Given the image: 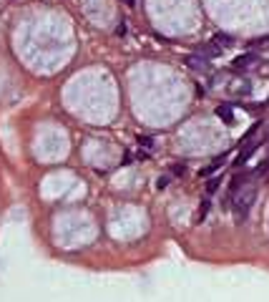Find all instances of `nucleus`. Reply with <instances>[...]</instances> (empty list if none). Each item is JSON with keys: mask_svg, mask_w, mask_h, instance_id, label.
Segmentation results:
<instances>
[{"mask_svg": "<svg viewBox=\"0 0 269 302\" xmlns=\"http://www.w3.org/2000/svg\"><path fill=\"white\" fill-rule=\"evenodd\" d=\"M216 184H219V181H216V179H211V181H209V191H216Z\"/></svg>", "mask_w": 269, "mask_h": 302, "instance_id": "nucleus-10", "label": "nucleus"}, {"mask_svg": "<svg viewBox=\"0 0 269 302\" xmlns=\"http://www.w3.org/2000/svg\"><path fill=\"white\" fill-rule=\"evenodd\" d=\"M123 3H126L128 8H133V5H136V0H123Z\"/></svg>", "mask_w": 269, "mask_h": 302, "instance_id": "nucleus-11", "label": "nucleus"}, {"mask_svg": "<svg viewBox=\"0 0 269 302\" xmlns=\"http://www.w3.org/2000/svg\"><path fill=\"white\" fill-rule=\"evenodd\" d=\"M186 66L191 71H199V73H207L211 66H209V58L201 56V53H194V56H186Z\"/></svg>", "mask_w": 269, "mask_h": 302, "instance_id": "nucleus-2", "label": "nucleus"}, {"mask_svg": "<svg viewBox=\"0 0 269 302\" xmlns=\"http://www.w3.org/2000/svg\"><path fill=\"white\" fill-rule=\"evenodd\" d=\"M207 211H209V199H204V202H201V207H199V214H196V219H204V217H207Z\"/></svg>", "mask_w": 269, "mask_h": 302, "instance_id": "nucleus-7", "label": "nucleus"}, {"mask_svg": "<svg viewBox=\"0 0 269 302\" xmlns=\"http://www.w3.org/2000/svg\"><path fill=\"white\" fill-rule=\"evenodd\" d=\"M254 199H257V184H252L249 179H246V181L239 186V191H237L234 197L229 199V207H232V211H234V219H237V224H241L246 217H249Z\"/></svg>", "mask_w": 269, "mask_h": 302, "instance_id": "nucleus-1", "label": "nucleus"}, {"mask_svg": "<svg viewBox=\"0 0 269 302\" xmlns=\"http://www.w3.org/2000/svg\"><path fill=\"white\" fill-rule=\"evenodd\" d=\"M224 161H227V156H219V159H214V164H211V166H207V169H201V171H199V177H209L211 171H216V169H219Z\"/></svg>", "mask_w": 269, "mask_h": 302, "instance_id": "nucleus-6", "label": "nucleus"}, {"mask_svg": "<svg viewBox=\"0 0 269 302\" xmlns=\"http://www.w3.org/2000/svg\"><path fill=\"white\" fill-rule=\"evenodd\" d=\"M214 43H216V46H221V48H229L232 43H234V38L227 35V33H216V35H214Z\"/></svg>", "mask_w": 269, "mask_h": 302, "instance_id": "nucleus-5", "label": "nucleus"}, {"mask_svg": "<svg viewBox=\"0 0 269 302\" xmlns=\"http://www.w3.org/2000/svg\"><path fill=\"white\" fill-rule=\"evenodd\" d=\"M166 186H169V179L161 177V179H159V189H166Z\"/></svg>", "mask_w": 269, "mask_h": 302, "instance_id": "nucleus-9", "label": "nucleus"}, {"mask_svg": "<svg viewBox=\"0 0 269 302\" xmlns=\"http://www.w3.org/2000/svg\"><path fill=\"white\" fill-rule=\"evenodd\" d=\"M184 171H186V166H181V164L174 166V174H184Z\"/></svg>", "mask_w": 269, "mask_h": 302, "instance_id": "nucleus-8", "label": "nucleus"}, {"mask_svg": "<svg viewBox=\"0 0 269 302\" xmlns=\"http://www.w3.org/2000/svg\"><path fill=\"white\" fill-rule=\"evenodd\" d=\"M257 60H259V56H257V53H244V56H237V58H234V71H246V68H252Z\"/></svg>", "mask_w": 269, "mask_h": 302, "instance_id": "nucleus-3", "label": "nucleus"}, {"mask_svg": "<svg viewBox=\"0 0 269 302\" xmlns=\"http://www.w3.org/2000/svg\"><path fill=\"white\" fill-rule=\"evenodd\" d=\"M216 116L227 123V126H234V109L229 103H221V106H216Z\"/></svg>", "mask_w": 269, "mask_h": 302, "instance_id": "nucleus-4", "label": "nucleus"}]
</instances>
